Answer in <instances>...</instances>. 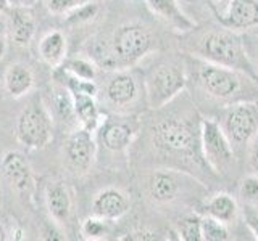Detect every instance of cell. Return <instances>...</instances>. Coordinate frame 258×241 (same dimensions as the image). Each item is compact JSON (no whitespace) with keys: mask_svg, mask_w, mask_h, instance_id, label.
Here are the masks:
<instances>
[{"mask_svg":"<svg viewBox=\"0 0 258 241\" xmlns=\"http://www.w3.org/2000/svg\"><path fill=\"white\" fill-rule=\"evenodd\" d=\"M187 79L210 98L224 103L226 106L239 101H258V79L239 69L221 66L199 56H187L184 61Z\"/></svg>","mask_w":258,"mask_h":241,"instance_id":"1","label":"cell"},{"mask_svg":"<svg viewBox=\"0 0 258 241\" xmlns=\"http://www.w3.org/2000/svg\"><path fill=\"white\" fill-rule=\"evenodd\" d=\"M152 34L141 24L129 23L119 26L110 40H89L87 56L97 66L107 69L127 68L139 63L152 50Z\"/></svg>","mask_w":258,"mask_h":241,"instance_id":"2","label":"cell"},{"mask_svg":"<svg viewBox=\"0 0 258 241\" xmlns=\"http://www.w3.org/2000/svg\"><path fill=\"white\" fill-rule=\"evenodd\" d=\"M192 52L194 56L221 64V66L239 69L258 79L253 64L248 60L244 37L226 26L220 29H210L200 34L196 39Z\"/></svg>","mask_w":258,"mask_h":241,"instance_id":"3","label":"cell"},{"mask_svg":"<svg viewBox=\"0 0 258 241\" xmlns=\"http://www.w3.org/2000/svg\"><path fill=\"white\" fill-rule=\"evenodd\" d=\"M145 101L149 108L160 109L171 103L187 85V71L182 61H160L142 76Z\"/></svg>","mask_w":258,"mask_h":241,"instance_id":"4","label":"cell"},{"mask_svg":"<svg viewBox=\"0 0 258 241\" xmlns=\"http://www.w3.org/2000/svg\"><path fill=\"white\" fill-rule=\"evenodd\" d=\"M218 124L236 155L247 148L258 132V101H239L224 106Z\"/></svg>","mask_w":258,"mask_h":241,"instance_id":"5","label":"cell"},{"mask_svg":"<svg viewBox=\"0 0 258 241\" xmlns=\"http://www.w3.org/2000/svg\"><path fill=\"white\" fill-rule=\"evenodd\" d=\"M150 139L153 147L163 155L189 156L200 148V132L196 135L190 123L177 117H165L153 124Z\"/></svg>","mask_w":258,"mask_h":241,"instance_id":"6","label":"cell"},{"mask_svg":"<svg viewBox=\"0 0 258 241\" xmlns=\"http://www.w3.org/2000/svg\"><path fill=\"white\" fill-rule=\"evenodd\" d=\"M15 137L21 147L42 150L53 139V117L40 100L31 101L16 120Z\"/></svg>","mask_w":258,"mask_h":241,"instance_id":"7","label":"cell"},{"mask_svg":"<svg viewBox=\"0 0 258 241\" xmlns=\"http://www.w3.org/2000/svg\"><path fill=\"white\" fill-rule=\"evenodd\" d=\"M200 151L208 167L218 174L231 171L236 161V153L228 137L224 135L218 120L213 119H202L200 123Z\"/></svg>","mask_w":258,"mask_h":241,"instance_id":"8","label":"cell"},{"mask_svg":"<svg viewBox=\"0 0 258 241\" xmlns=\"http://www.w3.org/2000/svg\"><path fill=\"white\" fill-rule=\"evenodd\" d=\"M105 101L116 112H124L129 108H134L137 103L145 96L144 80L137 72L119 68L113 69L105 82Z\"/></svg>","mask_w":258,"mask_h":241,"instance_id":"9","label":"cell"},{"mask_svg":"<svg viewBox=\"0 0 258 241\" xmlns=\"http://www.w3.org/2000/svg\"><path fill=\"white\" fill-rule=\"evenodd\" d=\"M99 139L111 153H126L139 132V120L134 116L121 114L105 117L99 127Z\"/></svg>","mask_w":258,"mask_h":241,"instance_id":"10","label":"cell"},{"mask_svg":"<svg viewBox=\"0 0 258 241\" xmlns=\"http://www.w3.org/2000/svg\"><path fill=\"white\" fill-rule=\"evenodd\" d=\"M64 155L70 167L76 174L83 175L92 169L97 158V140L95 132L84 127L73 129L64 143Z\"/></svg>","mask_w":258,"mask_h":241,"instance_id":"11","label":"cell"},{"mask_svg":"<svg viewBox=\"0 0 258 241\" xmlns=\"http://www.w3.org/2000/svg\"><path fill=\"white\" fill-rule=\"evenodd\" d=\"M2 172L8 183L18 193H31L34 188V177L28 158L21 151H7L2 158Z\"/></svg>","mask_w":258,"mask_h":241,"instance_id":"12","label":"cell"},{"mask_svg":"<svg viewBox=\"0 0 258 241\" xmlns=\"http://www.w3.org/2000/svg\"><path fill=\"white\" fill-rule=\"evenodd\" d=\"M131 207V198L126 191L108 187L100 190L92 201V214L115 222L121 219Z\"/></svg>","mask_w":258,"mask_h":241,"instance_id":"13","label":"cell"},{"mask_svg":"<svg viewBox=\"0 0 258 241\" xmlns=\"http://www.w3.org/2000/svg\"><path fill=\"white\" fill-rule=\"evenodd\" d=\"M221 23L236 32L258 28V0H231L221 13Z\"/></svg>","mask_w":258,"mask_h":241,"instance_id":"14","label":"cell"},{"mask_svg":"<svg viewBox=\"0 0 258 241\" xmlns=\"http://www.w3.org/2000/svg\"><path fill=\"white\" fill-rule=\"evenodd\" d=\"M45 206L53 223H68L73 214L71 190L63 182H50L45 187Z\"/></svg>","mask_w":258,"mask_h":241,"instance_id":"15","label":"cell"},{"mask_svg":"<svg viewBox=\"0 0 258 241\" xmlns=\"http://www.w3.org/2000/svg\"><path fill=\"white\" fill-rule=\"evenodd\" d=\"M181 188V175L174 171H157L147 180V195L155 204L173 203Z\"/></svg>","mask_w":258,"mask_h":241,"instance_id":"16","label":"cell"},{"mask_svg":"<svg viewBox=\"0 0 258 241\" xmlns=\"http://www.w3.org/2000/svg\"><path fill=\"white\" fill-rule=\"evenodd\" d=\"M8 36L13 44L24 47L28 45L36 34V20L31 8L10 7L8 8Z\"/></svg>","mask_w":258,"mask_h":241,"instance_id":"17","label":"cell"},{"mask_svg":"<svg viewBox=\"0 0 258 241\" xmlns=\"http://www.w3.org/2000/svg\"><path fill=\"white\" fill-rule=\"evenodd\" d=\"M145 2L153 15L158 16L174 31L189 32L196 28V23L182 12L177 0H145Z\"/></svg>","mask_w":258,"mask_h":241,"instance_id":"18","label":"cell"},{"mask_svg":"<svg viewBox=\"0 0 258 241\" xmlns=\"http://www.w3.org/2000/svg\"><path fill=\"white\" fill-rule=\"evenodd\" d=\"M34 72L24 63H13L4 72V88L12 98L28 95L34 88Z\"/></svg>","mask_w":258,"mask_h":241,"instance_id":"19","label":"cell"},{"mask_svg":"<svg viewBox=\"0 0 258 241\" xmlns=\"http://www.w3.org/2000/svg\"><path fill=\"white\" fill-rule=\"evenodd\" d=\"M71 95H73V101H75L78 126L97 134L102 120L105 119L103 112L99 108V103H97V96L87 93H71Z\"/></svg>","mask_w":258,"mask_h":241,"instance_id":"20","label":"cell"},{"mask_svg":"<svg viewBox=\"0 0 258 241\" xmlns=\"http://www.w3.org/2000/svg\"><path fill=\"white\" fill-rule=\"evenodd\" d=\"M68 40L61 31H50L40 39L39 56L50 68H58L67 60Z\"/></svg>","mask_w":258,"mask_h":241,"instance_id":"21","label":"cell"},{"mask_svg":"<svg viewBox=\"0 0 258 241\" xmlns=\"http://www.w3.org/2000/svg\"><path fill=\"white\" fill-rule=\"evenodd\" d=\"M52 111L50 114L53 119L60 120L64 126L78 124L76 112H75V101H73V95L63 84L55 80V85L52 88Z\"/></svg>","mask_w":258,"mask_h":241,"instance_id":"22","label":"cell"},{"mask_svg":"<svg viewBox=\"0 0 258 241\" xmlns=\"http://www.w3.org/2000/svg\"><path fill=\"white\" fill-rule=\"evenodd\" d=\"M204 212L205 215H210L216 220L229 225L237 219L239 206L237 201L231 195H228V193H216V195L207 199V203L204 206Z\"/></svg>","mask_w":258,"mask_h":241,"instance_id":"23","label":"cell"},{"mask_svg":"<svg viewBox=\"0 0 258 241\" xmlns=\"http://www.w3.org/2000/svg\"><path fill=\"white\" fill-rule=\"evenodd\" d=\"M60 68H63L71 76L84 80H95L97 64L89 56H78V58L64 60Z\"/></svg>","mask_w":258,"mask_h":241,"instance_id":"24","label":"cell"},{"mask_svg":"<svg viewBox=\"0 0 258 241\" xmlns=\"http://www.w3.org/2000/svg\"><path fill=\"white\" fill-rule=\"evenodd\" d=\"M110 230H111V220L102 219V217L94 214L81 223V235H83L84 239H91V241L107 238L110 235Z\"/></svg>","mask_w":258,"mask_h":241,"instance_id":"25","label":"cell"},{"mask_svg":"<svg viewBox=\"0 0 258 241\" xmlns=\"http://www.w3.org/2000/svg\"><path fill=\"white\" fill-rule=\"evenodd\" d=\"M202 236L204 241H228L232 238L228 223H223L210 215L202 217Z\"/></svg>","mask_w":258,"mask_h":241,"instance_id":"26","label":"cell"},{"mask_svg":"<svg viewBox=\"0 0 258 241\" xmlns=\"http://www.w3.org/2000/svg\"><path fill=\"white\" fill-rule=\"evenodd\" d=\"M177 235L184 241H204L202 236V217L197 214L185 215L177 223Z\"/></svg>","mask_w":258,"mask_h":241,"instance_id":"27","label":"cell"},{"mask_svg":"<svg viewBox=\"0 0 258 241\" xmlns=\"http://www.w3.org/2000/svg\"><path fill=\"white\" fill-rule=\"evenodd\" d=\"M99 12V5L94 2H83L78 7L73 8L71 12H68L64 16V23L70 24V26H79V24H86L91 20H94V16Z\"/></svg>","mask_w":258,"mask_h":241,"instance_id":"28","label":"cell"},{"mask_svg":"<svg viewBox=\"0 0 258 241\" xmlns=\"http://www.w3.org/2000/svg\"><path fill=\"white\" fill-rule=\"evenodd\" d=\"M239 195L245 204L248 206H258V174L247 175L244 180L240 182Z\"/></svg>","mask_w":258,"mask_h":241,"instance_id":"29","label":"cell"},{"mask_svg":"<svg viewBox=\"0 0 258 241\" xmlns=\"http://www.w3.org/2000/svg\"><path fill=\"white\" fill-rule=\"evenodd\" d=\"M84 0H48V12L53 15H67L73 8L83 4Z\"/></svg>","mask_w":258,"mask_h":241,"instance_id":"30","label":"cell"},{"mask_svg":"<svg viewBox=\"0 0 258 241\" xmlns=\"http://www.w3.org/2000/svg\"><path fill=\"white\" fill-rule=\"evenodd\" d=\"M244 45H245V50L248 55V60L253 64V68L258 74V36L244 37Z\"/></svg>","mask_w":258,"mask_h":241,"instance_id":"31","label":"cell"},{"mask_svg":"<svg viewBox=\"0 0 258 241\" xmlns=\"http://www.w3.org/2000/svg\"><path fill=\"white\" fill-rule=\"evenodd\" d=\"M247 156H248V164H250V169L258 174V132L255 134V137L250 142L248 148H247Z\"/></svg>","mask_w":258,"mask_h":241,"instance_id":"32","label":"cell"},{"mask_svg":"<svg viewBox=\"0 0 258 241\" xmlns=\"http://www.w3.org/2000/svg\"><path fill=\"white\" fill-rule=\"evenodd\" d=\"M124 239H157V233L150 230H136L127 233V236Z\"/></svg>","mask_w":258,"mask_h":241,"instance_id":"33","label":"cell"},{"mask_svg":"<svg viewBox=\"0 0 258 241\" xmlns=\"http://www.w3.org/2000/svg\"><path fill=\"white\" fill-rule=\"evenodd\" d=\"M245 223L250 231H252V235L255 236V239H258V212L248 211L245 215Z\"/></svg>","mask_w":258,"mask_h":241,"instance_id":"34","label":"cell"},{"mask_svg":"<svg viewBox=\"0 0 258 241\" xmlns=\"http://www.w3.org/2000/svg\"><path fill=\"white\" fill-rule=\"evenodd\" d=\"M44 238L47 239H67V236H63L61 233L56 230V223H55V227L53 228H44Z\"/></svg>","mask_w":258,"mask_h":241,"instance_id":"35","label":"cell"},{"mask_svg":"<svg viewBox=\"0 0 258 241\" xmlns=\"http://www.w3.org/2000/svg\"><path fill=\"white\" fill-rule=\"evenodd\" d=\"M37 4V0H10V7H26L31 8Z\"/></svg>","mask_w":258,"mask_h":241,"instance_id":"36","label":"cell"},{"mask_svg":"<svg viewBox=\"0 0 258 241\" xmlns=\"http://www.w3.org/2000/svg\"><path fill=\"white\" fill-rule=\"evenodd\" d=\"M5 52H7V40L4 36H0V61L5 56Z\"/></svg>","mask_w":258,"mask_h":241,"instance_id":"37","label":"cell"},{"mask_svg":"<svg viewBox=\"0 0 258 241\" xmlns=\"http://www.w3.org/2000/svg\"><path fill=\"white\" fill-rule=\"evenodd\" d=\"M212 2H213L216 7H220V8H221V13H223V12H224V8L229 5L231 0H212Z\"/></svg>","mask_w":258,"mask_h":241,"instance_id":"38","label":"cell"},{"mask_svg":"<svg viewBox=\"0 0 258 241\" xmlns=\"http://www.w3.org/2000/svg\"><path fill=\"white\" fill-rule=\"evenodd\" d=\"M10 8V0H0V13L7 12Z\"/></svg>","mask_w":258,"mask_h":241,"instance_id":"39","label":"cell"},{"mask_svg":"<svg viewBox=\"0 0 258 241\" xmlns=\"http://www.w3.org/2000/svg\"><path fill=\"white\" fill-rule=\"evenodd\" d=\"M7 235H8V233H7V230L4 228V225H0V241H5V239L8 238Z\"/></svg>","mask_w":258,"mask_h":241,"instance_id":"40","label":"cell"},{"mask_svg":"<svg viewBox=\"0 0 258 241\" xmlns=\"http://www.w3.org/2000/svg\"><path fill=\"white\" fill-rule=\"evenodd\" d=\"M0 196H2V188H0Z\"/></svg>","mask_w":258,"mask_h":241,"instance_id":"41","label":"cell"},{"mask_svg":"<svg viewBox=\"0 0 258 241\" xmlns=\"http://www.w3.org/2000/svg\"><path fill=\"white\" fill-rule=\"evenodd\" d=\"M84 2H89V0H84Z\"/></svg>","mask_w":258,"mask_h":241,"instance_id":"42","label":"cell"}]
</instances>
